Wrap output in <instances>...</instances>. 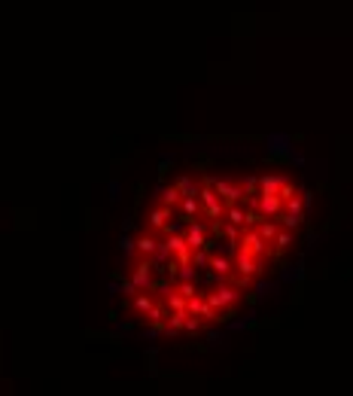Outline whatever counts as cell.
I'll use <instances>...</instances> for the list:
<instances>
[{
	"label": "cell",
	"mask_w": 353,
	"mask_h": 396,
	"mask_svg": "<svg viewBox=\"0 0 353 396\" xmlns=\"http://www.w3.org/2000/svg\"><path fill=\"white\" fill-rule=\"evenodd\" d=\"M311 196L268 168L183 171L155 189L122 262L125 317L143 333L195 338L235 320L299 247Z\"/></svg>",
	"instance_id": "1"
}]
</instances>
